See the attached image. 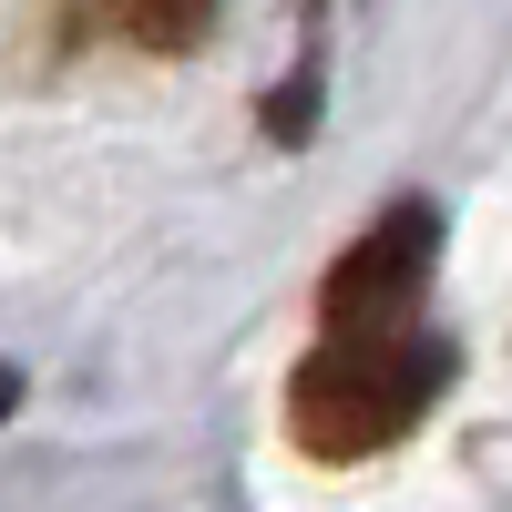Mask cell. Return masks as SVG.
<instances>
[{
  "instance_id": "cell-1",
  "label": "cell",
  "mask_w": 512,
  "mask_h": 512,
  "mask_svg": "<svg viewBox=\"0 0 512 512\" xmlns=\"http://www.w3.org/2000/svg\"><path fill=\"white\" fill-rule=\"evenodd\" d=\"M451 369H461V349L431 318L420 328H369V338H318L287 379V431H297L308 461H369V451H390L431 420Z\"/></svg>"
},
{
  "instance_id": "cell-2",
  "label": "cell",
  "mask_w": 512,
  "mask_h": 512,
  "mask_svg": "<svg viewBox=\"0 0 512 512\" xmlns=\"http://www.w3.org/2000/svg\"><path fill=\"white\" fill-rule=\"evenodd\" d=\"M441 267V205L400 195L318 287V338H369V328H420V297Z\"/></svg>"
},
{
  "instance_id": "cell-3",
  "label": "cell",
  "mask_w": 512,
  "mask_h": 512,
  "mask_svg": "<svg viewBox=\"0 0 512 512\" xmlns=\"http://www.w3.org/2000/svg\"><path fill=\"white\" fill-rule=\"evenodd\" d=\"M93 11H103L113 41H134V52H164V62H175V52H195V41L216 31L226 0H93Z\"/></svg>"
},
{
  "instance_id": "cell-4",
  "label": "cell",
  "mask_w": 512,
  "mask_h": 512,
  "mask_svg": "<svg viewBox=\"0 0 512 512\" xmlns=\"http://www.w3.org/2000/svg\"><path fill=\"white\" fill-rule=\"evenodd\" d=\"M21 410V369H0V420H11Z\"/></svg>"
}]
</instances>
